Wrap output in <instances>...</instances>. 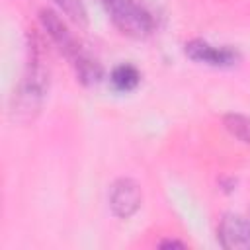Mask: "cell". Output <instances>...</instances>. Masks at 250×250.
I'll list each match as a JSON object with an SVG mask.
<instances>
[{
    "mask_svg": "<svg viewBox=\"0 0 250 250\" xmlns=\"http://www.w3.org/2000/svg\"><path fill=\"white\" fill-rule=\"evenodd\" d=\"M184 53L195 61L209 66H232L238 62L240 53L232 47H215L203 39H191L184 45Z\"/></svg>",
    "mask_w": 250,
    "mask_h": 250,
    "instance_id": "cell-6",
    "label": "cell"
},
{
    "mask_svg": "<svg viewBox=\"0 0 250 250\" xmlns=\"http://www.w3.org/2000/svg\"><path fill=\"white\" fill-rule=\"evenodd\" d=\"M158 246H160V248H174V246H176V248H184L186 244L180 242V240H170V238H168V240H162Z\"/></svg>",
    "mask_w": 250,
    "mask_h": 250,
    "instance_id": "cell-10",
    "label": "cell"
},
{
    "mask_svg": "<svg viewBox=\"0 0 250 250\" xmlns=\"http://www.w3.org/2000/svg\"><path fill=\"white\" fill-rule=\"evenodd\" d=\"M225 129L240 143L250 145V117L242 113H227L223 117Z\"/></svg>",
    "mask_w": 250,
    "mask_h": 250,
    "instance_id": "cell-8",
    "label": "cell"
},
{
    "mask_svg": "<svg viewBox=\"0 0 250 250\" xmlns=\"http://www.w3.org/2000/svg\"><path fill=\"white\" fill-rule=\"evenodd\" d=\"M111 23L125 35L145 39L154 33L156 21L152 12L141 0H100Z\"/></svg>",
    "mask_w": 250,
    "mask_h": 250,
    "instance_id": "cell-3",
    "label": "cell"
},
{
    "mask_svg": "<svg viewBox=\"0 0 250 250\" xmlns=\"http://www.w3.org/2000/svg\"><path fill=\"white\" fill-rule=\"evenodd\" d=\"M217 240L227 250H250V215H223L217 227Z\"/></svg>",
    "mask_w": 250,
    "mask_h": 250,
    "instance_id": "cell-5",
    "label": "cell"
},
{
    "mask_svg": "<svg viewBox=\"0 0 250 250\" xmlns=\"http://www.w3.org/2000/svg\"><path fill=\"white\" fill-rule=\"evenodd\" d=\"M109 82L117 92H131L139 86L141 82V72L137 66L129 64V62H121L117 64L111 74H109Z\"/></svg>",
    "mask_w": 250,
    "mask_h": 250,
    "instance_id": "cell-7",
    "label": "cell"
},
{
    "mask_svg": "<svg viewBox=\"0 0 250 250\" xmlns=\"http://www.w3.org/2000/svg\"><path fill=\"white\" fill-rule=\"evenodd\" d=\"M47 88H49V74L43 64L41 51L37 45H31L25 74L20 80L10 100V117L20 123L31 121L43 105Z\"/></svg>",
    "mask_w": 250,
    "mask_h": 250,
    "instance_id": "cell-1",
    "label": "cell"
},
{
    "mask_svg": "<svg viewBox=\"0 0 250 250\" xmlns=\"http://www.w3.org/2000/svg\"><path fill=\"white\" fill-rule=\"evenodd\" d=\"M39 20L43 29L47 31V35L51 37V41L61 49V53L72 62L76 76L82 84L92 86L98 84L102 78V66L96 59H92L82 45L78 43V39L72 35V31L66 27V23L61 20V16L53 10H41L39 12Z\"/></svg>",
    "mask_w": 250,
    "mask_h": 250,
    "instance_id": "cell-2",
    "label": "cell"
},
{
    "mask_svg": "<svg viewBox=\"0 0 250 250\" xmlns=\"http://www.w3.org/2000/svg\"><path fill=\"white\" fill-rule=\"evenodd\" d=\"M143 201L141 188L135 180L131 178H119L111 184L109 188V209L115 217L119 219H129L133 217Z\"/></svg>",
    "mask_w": 250,
    "mask_h": 250,
    "instance_id": "cell-4",
    "label": "cell"
},
{
    "mask_svg": "<svg viewBox=\"0 0 250 250\" xmlns=\"http://www.w3.org/2000/svg\"><path fill=\"white\" fill-rule=\"evenodd\" d=\"M68 20H72L78 25H86L88 23V12L86 6L82 4V0H53Z\"/></svg>",
    "mask_w": 250,
    "mask_h": 250,
    "instance_id": "cell-9",
    "label": "cell"
}]
</instances>
